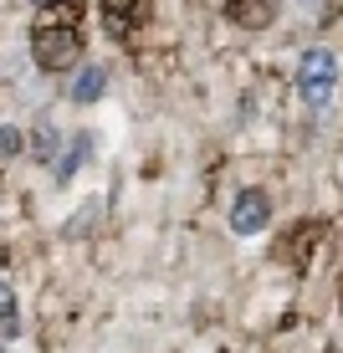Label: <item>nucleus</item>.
Here are the masks:
<instances>
[{
  "mask_svg": "<svg viewBox=\"0 0 343 353\" xmlns=\"http://www.w3.org/2000/svg\"><path fill=\"white\" fill-rule=\"evenodd\" d=\"M88 149H92V133H72V139H62V149H57V159H52V179H57V185H72V179H77V169L88 164Z\"/></svg>",
  "mask_w": 343,
  "mask_h": 353,
  "instance_id": "obj_5",
  "label": "nucleus"
},
{
  "mask_svg": "<svg viewBox=\"0 0 343 353\" xmlns=\"http://www.w3.org/2000/svg\"><path fill=\"white\" fill-rule=\"evenodd\" d=\"M108 92V67H97V62H77L72 67V82H67V97L77 108H88V103H97V97Z\"/></svg>",
  "mask_w": 343,
  "mask_h": 353,
  "instance_id": "obj_4",
  "label": "nucleus"
},
{
  "mask_svg": "<svg viewBox=\"0 0 343 353\" xmlns=\"http://www.w3.org/2000/svg\"><path fill=\"white\" fill-rule=\"evenodd\" d=\"M21 333V307H16V292L0 282V338H16Z\"/></svg>",
  "mask_w": 343,
  "mask_h": 353,
  "instance_id": "obj_9",
  "label": "nucleus"
},
{
  "mask_svg": "<svg viewBox=\"0 0 343 353\" xmlns=\"http://www.w3.org/2000/svg\"><path fill=\"white\" fill-rule=\"evenodd\" d=\"M97 10H103L108 31H133L144 21V0H97Z\"/></svg>",
  "mask_w": 343,
  "mask_h": 353,
  "instance_id": "obj_7",
  "label": "nucleus"
},
{
  "mask_svg": "<svg viewBox=\"0 0 343 353\" xmlns=\"http://www.w3.org/2000/svg\"><path fill=\"white\" fill-rule=\"evenodd\" d=\"M31 6H41V10H52V6H62V0H31Z\"/></svg>",
  "mask_w": 343,
  "mask_h": 353,
  "instance_id": "obj_11",
  "label": "nucleus"
},
{
  "mask_svg": "<svg viewBox=\"0 0 343 353\" xmlns=\"http://www.w3.org/2000/svg\"><path fill=\"white\" fill-rule=\"evenodd\" d=\"M297 97L308 113H328L338 97V52L333 46H308L297 57Z\"/></svg>",
  "mask_w": 343,
  "mask_h": 353,
  "instance_id": "obj_2",
  "label": "nucleus"
},
{
  "mask_svg": "<svg viewBox=\"0 0 343 353\" xmlns=\"http://www.w3.org/2000/svg\"><path fill=\"white\" fill-rule=\"evenodd\" d=\"M31 57L41 72H52V77H62L82 62V31H77V16H52L41 21V26L31 31Z\"/></svg>",
  "mask_w": 343,
  "mask_h": 353,
  "instance_id": "obj_1",
  "label": "nucleus"
},
{
  "mask_svg": "<svg viewBox=\"0 0 343 353\" xmlns=\"http://www.w3.org/2000/svg\"><path fill=\"white\" fill-rule=\"evenodd\" d=\"M0 353H6V343H0Z\"/></svg>",
  "mask_w": 343,
  "mask_h": 353,
  "instance_id": "obj_12",
  "label": "nucleus"
},
{
  "mask_svg": "<svg viewBox=\"0 0 343 353\" xmlns=\"http://www.w3.org/2000/svg\"><path fill=\"white\" fill-rule=\"evenodd\" d=\"M21 149H26V133H21V128H10V123H6V128H0V159H16V154H21Z\"/></svg>",
  "mask_w": 343,
  "mask_h": 353,
  "instance_id": "obj_10",
  "label": "nucleus"
},
{
  "mask_svg": "<svg viewBox=\"0 0 343 353\" xmlns=\"http://www.w3.org/2000/svg\"><path fill=\"white\" fill-rule=\"evenodd\" d=\"M272 225V194L266 190H236V200H231V230L236 236H262V230Z\"/></svg>",
  "mask_w": 343,
  "mask_h": 353,
  "instance_id": "obj_3",
  "label": "nucleus"
},
{
  "mask_svg": "<svg viewBox=\"0 0 343 353\" xmlns=\"http://www.w3.org/2000/svg\"><path fill=\"white\" fill-rule=\"evenodd\" d=\"M272 10H277V0H226V16L246 31H262L272 21Z\"/></svg>",
  "mask_w": 343,
  "mask_h": 353,
  "instance_id": "obj_6",
  "label": "nucleus"
},
{
  "mask_svg": "<svg viewBox=\"0 0 343 353\" xmlns=\"http://www.w3.org/2000/svg\"><path fill=\"white\" fill-rule=\"evenodd\" d=\"M57 149H62V139H57V128H52V123H36V128L26 133V154H31L36 164H46V169H52Z\"/></svg>",
  "mask_w": 343,
  "mask_h": 353,
  "instance_id": "obj_8",
  "label": "nucleus"
}]
</instances>
